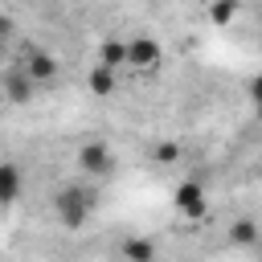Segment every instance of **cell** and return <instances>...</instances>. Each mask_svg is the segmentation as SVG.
Segmentation results:
<instances>
[{
	"mask_svg": "<svg viewBox=\"0 0 262 262\" xmlns=\"http://www.w3.org/2000/svg\"><path fill=\"white\" fill-rule=\"evenodd\" d=\"M53 213H57V221H61L66 229H82V225L90 221V213H94V196H90L82 184H66V188H57V196H53Z\"/></svg>",
	"mask_w": 262,
	"mask_h": 262,
	"instance_id": "1",
	"label": "cell"
},
{
	"mask_svg": "<svg viewBox=\"0 0 262 262\" xmlns=\"http://www.w3.org/2000/svg\"><path fill=\"white\" fill-rule=\"evenodd\" d=\"M164 61V45L156 41V37H131V41H123V66H131V70H156Z\"/></svg>",
	"mask_w": 262,
	"mask_h": 262,
	"instance_id": "2",
	"label": "cell"
},
{
	"mask_svg": "<svg viewBox=\"0 0 262 262\" xmlns=\"http://www.w3.org/2000/svg\"><path fill=\"white\" fill-rule=\"evenodd\" d=\"M172 205H176V213H180L184 221H201L205 209H209V201H205V184H201V180H184V184H176Z\"/></svg>",
	"mask_w": 262,
	"mask_h": 262,
	"instance_id": "3",
	"label": "cell"
},
{
	"mask_svg": "<svg viewBox=\"0 0 262 262\" xmlns=\"http://www.w3.org/2000/svg\"><path fill=\"white\" fill-rule=\"evenodd\" d=\"M78 168L86 176H111L115 172V156H111V147L102 139H90V143L78 147Z\"/></svg>",
	"mask_w": 262,
	"mask_h": 262,
	"instance_id": "4",
	"label": "cell"
},
{
	"mask_svg": "<svg viewBox=\"0 0 262 262\" xmlns=\"http://www.w3.org/2000/svg\"><path fill=\"white\" fill-rule=\"evenodd\" d=\"M25 78L37 86V82H49V78H57V57L49 53V49H29V57H25Z\"/></svg>",
	"mask_w": 262,
	"mask_h": 262,
	"instance_id": "5",
	"label": "cell"
},
{
	"mask_svg": "<svg viewBox=\"0 0 262 262\" xmlns=\"http://www.w3.org/2000/svg\"><path fill=\"white\" fill-rule=\"evenodd\" d=\"M20 188H25V176L12 160H0V205H12L20 201Z\"/></svg>",
	"mask_w": 262,
	"mask_h": 262,
	"instance_id": "6",
	"label": "cell"
},
{
	"mask_svg": "<svg viewBox=\"0 0 262 262\" xmlns=\"http://www.w3.org/2000/svg\"><path fill=\"white\" fill-rule=\"evenodd\" d=\"M123 258L127 262H156V242L151 237H127L123 242Z\"/></svg>",
	"mask_w": 262,
	"mask_h": 262,
	"instance_id": "7",
	"label": "cell"
},
{
	"mask_svg": "<svg viewBox=\"0 0 262 262\" xmlns=\"http://www.w3.org/2000/svg\"><path fill=\"white\" fill-rule=\"evenodd\" d=\"M86 86H90L98 98L115 94V70H106V66H94V70H90V78H86Z\"/></svg>",
	"mask_w": 262,
	"mask_h": 262,
	"instance_id": "8",
	"label": "cell"
},
{
	"mask_svg": "<svg viewBox=\"0 0 262 262\" xmlns=\"http://www.w3.org/2000/svg\"><path fill=\"white\" fill-rule=\"evenodd\" d=\"M4 90H8V98H12V102H29V98H33V82L25 78V70H16V74H8V82H4Z\"/></svg>",
	"mask_w": 262,
	"mask_h": 262,
	"instance_id": "9",
	"label": "cell"
},
{
	"mask_svg": "<svg viewBox=\"0 0 262 262\" xmlns=\"http://www.w3.org/2000/svg\"><path fill=\"white\" fill-rule=\"evenodd\" d=\"M94 66L119 70V66H123V41H102V45H98V61H94Z\"/></svg>",
	"mask_w": 262,
	"mask_h": 262,
	"instance_id": "10",
	"label": "cell"
},
{
	"mask_svg": "<svg viewBox=\"0 0 262 262\" xmlns=\"http://www.w3.org/2000/svg\"><path fill=\"white\" fill-rule=\"evenodd\" d=\"M233 16H237V0H213V8H209L213 25H229Z\"/></svg>",
	"mask_w": 262,
	"mask_h": 262,
	"instance_id": "11",
	"label": "cell"
},
{
	"mask_svg": "<svg viewBox=\"0 0 262 262\" xmlns=\"http://www.w3.org/2000/svg\"><path fill=\"white\" fill-rule=\"evenodd\" d=\"M229 237H233L237 246H254V242H258V225H254L250 217H242V221L229 229Z\"/></svg>",
	"mask_w": 262,
	"mask_h": 262,
	"instance_id": "12",
	"label": "cell"
},
{
	"mask_svg": "<svg viewBox=\"0 0 262 262\" xmlns=\"http://www.w3.org/2000/svg\"><path fill=\"white\" fill-rule=\"evenodd\" d=\"M176 156H180V147H176V143H160V147H156V160H160V164H172Z\"/></svg>",
	"mask_w": 262,
	"mask_h": 262,
	"instance_id": "13",
	"label": "cell"
}]
</instances>
